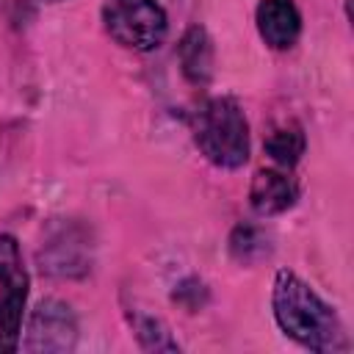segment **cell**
<instances>
[{
	"instance_id": "cell-1",
	"label": "cell",
	"mask_w": 354,
	"mask_h": 354,
	"mask_svg": "<svg viewBox=\"0 0 354 354\" xmlns=\"http://www.w3.org/2000/svg\"><path fill=\"white\" fill-rule=\"evenodd\" d=\"M271 307L279 329L299 346L318 354H335L348 348V337L335 307H329L299 274L288 268L277 271L271 288Z\"/></svg>"
},
{
	"instance_id": "cell-2",
	"label": "cell",
	"mask_w": 354,
	"mask_h": 354,
	"mask_svg": "<svg viewBox=\"0 0 354 354\" xmlns=\"http://www.w3.org/2000/svg\"><path fill=\"white\" fill-rule=\"evenodd\" d=\"M194 141L218 169H241L249 160V124L232 97H213L194 113Z\"/></svg>"
},
{
	"instance_id": "cell-9",
	"label": "cell",
	"mask_w": 354,
	"mask_h": 354,
	"mask_svg": "<svg viewBox=\"0 0 354 354\" xmlns=\"http://www.w3.org/2000/svg\"><path fill=\"white\" fill-rule=\"evenodd\" d=\"M304 147H307V138H304V130L299 122L288 119L282 124H277L268 136H266V152L274 163H279L282 169H293L301 155H304Z\"/></svg>"
},
{
	"instance_id": "cell-5",
	"label": "cell",
	"mask_w": 354,
	"mask_h": 354,
	"mask_svg": "<svg viewBox=\"0 0 354 354\" xmlns=\"http://www.w3.org/2000/svg\"><path fill=\"white\" fill-rule=\"evenodd\" d=\"M77 337V321L69 304L58 299H44L33 310L28 321V337L25 348L28 351H69Z\"/></svg>"
},
{
	"instance_id": "cell-3",
	"label": "cell",
	"mask_w": 354,
	"mask_h": 354,
	"mask_svg": "<svg viewBox=\"0 0 354 354\" xmlns=\"http://www.w3.org/2000/svg\"><path fill=\"white\" fill-rule=\"evenodd\" d=\"M102 25L116 44L136 53L158 50L169 30L166 11L158 0H105Z\"/></svg>"
},
{
	"instance_id": "cell-12",
	"label": "cell",
	"mask_w": 354,
	"mask_h": 354,
	"mask_svg": "<svg viewBox=\"0 0 354 354\" xmlns=\"http://www.w3.org/2000/svg\"><path fill=\"white\" fill-rule=\"evenodd\" d=\"M44 3H61V0H44Z\"/></svg>"
},
{
	"instance_id": "cell-10",
	"label": "cell",
	"mask_w": 354,
	"mask_h": 354,
	"mask_svg": "<svg viewBox=\"0 0 354 354\" xmlns=\"http://www.w3.org/2000/svg\"><path fill=\"white\" fill-rule=\"evenodd\" d=\"M230 252H232V257L235 260H241V263H249L254 254L252 252H257V254H266V246H263V238H260V232L254 230V227H235V232H232V238H230Z\"/></svg>"
},
{
	"instance_id": "cell-8",
	"label": "cell",
	"mask_w": 354,
	"mask_h": 354,
	"mask_svg": "<svg viewBox=\"0 0 354 354\" xmlns=\"http://www.w3.org/2000/svg\"><path fill=\"white\" fill-rule=\"evenodd\" d=\"M180 64L183 75L194 86H205L213 75V44L202 25H194L180 39Z\"/></svg>"
},
{
	"instance_id": "cell-6",
	"label": "cell",
	"mask_w": 354,
	"mask_h": 354,
	"mask_svg": "<svg viewBox=\"0 0 354 354\" xmlns=\"http://www.w3.org/2000/svg\"><path fill=\"white\" fill-rule=\"evenodd\" d=\"M257 33L271 50H288L301 33V14L293 0H260L254 11Z\"/></svg>"
},
{
	"instance_id": "cell-7",
	"label": "cell",
	"mask_w": 354,
	"mask_h": 354,
	"mask_svg": "<svg viewBox=\"0 0 354 354\" xmlns=\"http://www.w3.org/2000/svg\"><path fill=\"white\" fill-rule=\"evenodd\" d=\"M299 199V185L288 171L279 169H260L249 185V202L260 216H277L293 207Z\"/></svg>"
},
{
	"instance_id": "cell-4",
	"label": "cell",
	"mask_w": 354,
	"mask_h": 354,
	"mask_svg": "<svg viewBox=\"0 0 354 354\" xmlns=\"http://www.w3.org/2000/svg\"><path fill=\"white\" fill-rule=\"evenodd\" d=\"M28 290L30 277L25 271L19 243L11 232H0V354L19 348Z\"/></svg>"
},
{
	"instance_id": "cell-11",
	"label": "cell",
	"mask_w": 354,
	"mask_h": 354,
	"mask_svg": "<svg viewBox=\"0 0 354 354\" xmlns=\"http://www.w3.org/2000/svg\"><path fill=\"white\" fill-rule=\"evenodd\" d=\"M138 337H141V343L147 346V348H169V351H174L177 348V343L169 337V332H163V326L158 324V321H152V318H147L141 326H138Z\"/></svg>"
}]
</instances>
